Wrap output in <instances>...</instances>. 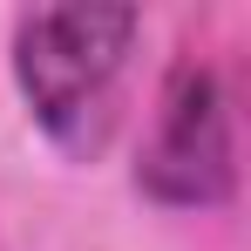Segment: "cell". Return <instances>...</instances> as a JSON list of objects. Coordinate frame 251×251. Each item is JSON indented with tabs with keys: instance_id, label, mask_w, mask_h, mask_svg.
I'll use <instances>...</instances> for the list:
<instances>
[{
	"instance_id": "obj_1",
	"label": "cell",
	"mask_w": 251,
	"mask_h": 251,
	"mask_svg": "<svg viewBox=\"0 0 251 251\" xmlns=\"http://www.w3.org/2000/svg\"><path fill=\"white\" fill-rule=\"evenodd\" d=\"M136 41V7H34L14 27V82L34 123L82 143Z\"/></svg>"
},
{
	"instance_id": "obj_2",
	"label": "cell",
	"mask_w": 251,
	"mask_h": 251,
	"mask_svg": "<svg viewBox=\"0 0 251 251\" xmlns=\"http://www.w3.org/2000/svg\"><path fill=\"white\" fill-rule=\"evenodd\" d=\"M136 183L156 204H224L238 183V150H231V102L224 82L204 61H176L163 82V109L143 143Z\"/></svg>"
}]
</instances>
